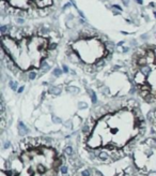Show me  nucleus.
I'll use <instances>...</instances> for the list:
<instances>
[{"mask_svg":"<svg viewBox=\"0 0 156 176\" xmlns=\"http://www.w3.org/2000/svg\"><path fill=\"white\" fill-rule=\"evenodd\" d=\"M62 40L49 22H29L2 28L1 51L8 66L24 73L39 71L56 55Z\"/></svg>","mask_w":156,"mask_h":176,"instance_id":"f257e3e1","label":"nucleus"},{"mask_svg":"<svg viewBox=\"0 0 156 176\" xmlns=\"http://www.w3.org/2000/svg\"><path fill=\"white\" fill-rule=\"evenodd\" d=\"M20 158L25 176H55L57 172L59 160L55 150L49 147L28 148Z\"/></svg>","mask_w":156,"mask_h":176,"instance_id":"39448f33","label":"nucleus"},{"mask_svg":"<svg viewBox=\"0 0 156 176\" xmlns=\"http://www.w3.org/2000/svg\"><path fill=\"white\" fill-rule=\"evenodd\" d=\"M136 167L147 176H156V141L142 143L135 152Z\"/></svg>","mask_w":156,"mask_h":176,"instance_id":"0eeeda50","label":"nucleus"},{"mask_svg":"<svg viewBox=\"0 0 156 176\" xmlns=\"http://www.w3.org/2000/svg\"><path fill=\"white\" fill-rule=\"evenodd\" d=\"M113 51V42L106 35L83 26L68 38L64 54L73 63L94 71L110 59Z\"/></svg>","mask_w":156,"mask_h":176,"instance_id":"f03ea898","label":"nucleus"},{"mask_svg":"<svg viewBox=\"0 0 156 176\" xmlns=\"http://www.w3.org/2000/svg\"><path fill=\"white\" fill-rule=\"evenodd\" d=\"M139 120L136 112L124 108L106 114L96 121L88 146L93 149H114L123 146L137 136Z\"/></svg>","mask_w":156,"mask_h":176,"instance_id":"7ed1b4c3","label":"nucleus"},{"mask_svg":"<svg viewBox=\"0 0 156 176\" xmlns=\"http://www.w3.org/2000/svg\"><path fill=\"white\" fill-rule=\"evenodd\" d=\"M130 75L138 95L147 102H156V44H143L135 51Z\"/></svg>","mask_w":156,"mask_h":176,"instance_id":"20e7f679","label":"nucleus"},{"mask_svg":"<svg viewBox=\"0 0 156 176\" xmlns=\"http://www.w3.org/2000/svg\"><path fill=\"white\" fill-rule=\"evenodd\" d=\"M59 0H1L2 13L11 16L39 19L48 16Z\"/></svg>","mask_w":156,"mask_h":176,"instance_id":"423d86ee","label":"nucleus"}]
</instances>
